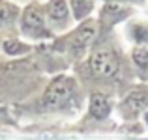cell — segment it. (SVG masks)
<instances>
[{
	"instance_id": "obj_1",
	"label": "cell",
	"mask_w": 148,
	"mask_h": 140,
	"mask_svg": "<svg viewBox=\"0 0 148 140\" xmlns=\"http://www.w3.org/2000/svg\"><path fill=\"white\" fill-rule=\"evenodd\" d=\"M73 93V80L68 79V77H58L51 82V86L47 88L45 92V97H43V103L45 107H51V108H56L60 105H64L66 101L71 97Z\"/></svg>"
},
{
	"instance_id": "obj_2",
	"label": "cell",
	"mask_w": 148,
	"mask_h": 140,
	"mask_svg": "<svg viewBox=\"0 0 148 140\" xmlns=\"http://www.w3.org/2000/svg\"><path fill=\"white\" fill-rule=\"evenodd\" d=\"M90 67L98 77H112L118 71V60L109 50H96L90 58Z\"/></svg>"
},
{
	"instance_id": "obj_3",
	"label": "cell",
	"mask_w": 148,
	"mask_h": 140,
	"mask_svg": "<svg viewBox=\"0 0 148 140\" xmlns=\"http://www.w3.org/2000/svg\"><path fill=\"white\" fill-rule=\"evenodd\" d=\"M23 26H25V30H28L30 34L43 30V15L40 13V10H38V7H28V10L25 11V17H23Z\"/></svg>"
},
{
	"instance_id": "obj_4",
	"label": "cell",
	"mask_w": 148,
	"mask_h": 140,
	"mask_svg": "<svg viewBox=\"0 0 148 140\" xmlns=\"http://www.w3.org/2000/svg\"><path fill=\"white\" fill-rule=\"evenodd\" d=\"M109 110H111V107H109V99L105 95H101V93H94L90 99V112L94 118L98 120H105L109 116Z\"/></svg>"
},
{
	"instance_id": "obj_5",
	"label": "cell",
	"mask_w": 148,
	"mask_h": 140,
	"mask_svg": "<svg viewBox=\"0 0 148 140\" xmlns=\"http://www.w3.org/2000/svg\"><path fill=\"white\" fill-rule=\"evenodd\" d=\"M124 107H126L131 114H137L139 110H143L145 107H148V93H145V92H135V93H131V95L126 99Z\"/></svg>"
},
{
	"instance_id": "obj_6",
	"label": "cell",
	"mask_w": 148,
	"mask_h": 140,
	"mask_svg": "<svg viewBox=\"0 0 148 140\" xmlns=\"http://www.w3.org/2000/svg\"><path fill=\"white\" fill-rule=\"evenodd\" d=\"M94 36H96V28L92 24H88V26L81 28L79 32L75 34V37H73V45H75L77 49H83V47H86L92 39H94Z\"/></svg>"
},
{
	"instance_id": "obj_7",
	"label": "cell",
	"mask_w": 148,
	"mask_h": 140,
	"mask_svg": "<svg viewBox=\"0 0 148 140\" xmlns=\"http://www.w3.org/2000/svg\"><path fill=\"white\" fill-rule=\"evenodd\" d=\"M47 10L51 19H54V21H64L68 17V6H66L64 0H51Z\"/></svg>"
},
{
	"instance_id": "obj_8",
	"label": "cell",
	"mask_w": 148,
	"mask_h": 140,
	"mask_svg": "<svg viewBox=\"0 0 148 140\" xmlns=\"http://www.w3.org/2000/svg\"><path fill=\"white\" fill-rule=\"evenodd\" d=\"M133 60L137 62L139 67H146L148 65V45L146 47H137L133 50Z\"/></svg>"
},
{
	"instance_id": "obj_9",
	"label": "cell",
	"mask_w": 148,
	"mask_h": 140,
	"mask_svg": "<svg viewBox=\"0 0 148 140\" xmlns=\"http://www.w3.org/2000/svg\"><path fill=\"white\" fill-rule=\"evenodd\" d=\"M4 50H6L8 54H19V52H25L26 50V47L23 45V43H19V41H6L4 43Z\"/></svg>"
},
{
	"instance_id": "obj_10",
	"label": "cell",
	"mask_w": 148,
	"mask_h": 140,
	"mask_svg": "<svg viewBox=\"0 0 148 140\" xmlns=\"http://www.w3.org/2000/svg\"><path fill=\"white\" fill-rule=\"evenodd\" d=\"M71 6L75 10V15L81 17L84 13V10H86V0H71Z\"/></svg>"
},
{
	"instance_id": "obj_11",
	"label": "cell",
	"mask_w": 148,
	"mask_h": 140,
	"mask_svg": "<svg viewBox=\"0 0 148 140\" xmlns=\"http://www.w3.org/2000/svg\"><path fill=\"white\" fill-rule=\"evenodd\" d=\"M10 15H11V11H10V7L6 6V4L0 0V24L2 22H6L8 19H10Z\"/></svg>"
},
{
	"instance_id": "obj_12",
	"label": "cell",
	"mask_w": 148,
	"mask_h": 140,
	"mask_svg": "<svg viewBox=\"0 0 148 140\" xmlns=\"http://www.w3.org/2000/svg\"><path fill=\"white\" fill-rule=\"evenodd\" d=\"M135 37L139 41L148 39V28H145V26H135Z\"/></svg>"
},
{
	"instance_id": "obj_13",
	"label": "cell",
	"mask_w": 148,
	"mask_h": 140,
	"mask_svg": "<svg viewBox=\"0 0 148 140\" xmlns=\"http://www.w3.org/2000/svg\"><path fill=\"white\" fill-rule=\"evenodd\" d=\"M105 11H120V6H118V4H109Z\"/></svg>"
},
{
	"instance_id": "obj_14",
	"label": "cell",
	"mask_w": 148,
	"mask_h": 140,
	"mask_svg": "<svg viewBox=\"0 0 148 140\" xmlns=\"http://www.w3.org/2000/svg\"><path fill=\"white\" fill-rule=\"evenodd\" d=\"M146 122H148V114H146Z\"/></svg>"
}]
</instances>
